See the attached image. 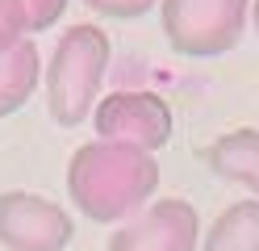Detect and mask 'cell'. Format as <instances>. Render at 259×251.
Instances as JSON below:
<instances>
[{"label":"cell","mask_w":259,"mask_h":251,"mask_svg":"<svg viewBox=\"0 0 259 251\" xmlns=\"http://www.w3.org/2000/svg\"><path fill=\"white\" fill-rule=\"evenodd\" d=\"M159 189L155 151L96 138L75 147L67 159V197L92 222H117V218L142 209Z\"/></svg>","instance_id":"cell-1"},{"label":"cell","mask_w":259,"mask_h":251,"mask_svg":"<svg viewBox=\"0 0 259 251\" xmlns=\"http://www.w3.org/2000/svg\"><path fill=\"white\" fill-rule=\"evenodd\" d=\"M109 33L92 21L67 25L59 38L51 63H46V109L59 126L88 122L96 100H101V80L109 71Z\"/></svg>","instance_id":"cell-2"},{"label":"cell","mask_w":259,"mask_h":251,"mask_svg":"<svg viewBox=\"0 0 259 251\" xmlns=\"http://www.w3.org/2000/svg\"><path fill=\"white\" fill-rule=\"evenodd\" d=\"M251 0H159V25L176 55L213 59L238 46Z\"/></svg>","instance_id":"cell-3"},{"label":"cell","mask_w":259,"mask_h":251,"mask_svg":"<svg viewBox=\"0 0 259 251\" xmlns=\"http://www.w3.org/2000/svg\"><path fill=\"white\" fill-rule=\"evenodd\" d=\"M92 126H96V138H109V142H130V147H142V151H159L171 142V105L159 92H109L96 100L92 109Z\"/></svg>","instance_id":"cell-4"},{"label":"cell","mask_w":259,"mask_h":251,"mask_svg":"<svg viewBox=\"0 0 259 251\" xmlns=\"http://www.w3.org/2000/svg\"><path fill=\"white\" fill-rule=\"evenodd\" d=\"M75 234L71 213L51 197L9 189L0 193V247L9 251H63Z\"/></svg>","instance_id":"cell-5"},{"label":"cell","mask_w":259,"mask_h":251,"mask_svg":"<svg viewBox=\"0 0 259 251\" xmlns=\"http://www.w3.org/2000/svg\"><path fill=\"white\" fill-rule=\"evenodd\" d=\"M197 247H201V218L184 197L155 201L109 239V251H197Z\"/></svg>","instance_id":"cell-6"},{"label":"cell","mask_w":259,"mask_h":251,"mask_svg":"<svg viewBox=\"0 0 259 251\" xmlns=\"http://www.w3.org/2000/svg\"><path fill=\"white\" fill-rule=\"evenodd\" d=\"M205 163L213 176L234 180L259 197V130L255 126H238V130H226L222 138H213L205 147Z\"/></svg>","instance_id":"cell-7"},{"label":"cell","mask_w":259,"mask_h":251,"mask_svg":"<svg viewBox=\"0 0 259 251\" xmlns=\"http://www.w3.org/2000/svg\"><path fill=\"white\" fill-rule=\"evenodd\" d=\"M38 80H42V55L29 33L0 46V117H13L17 109H25Z\"/></svg>","instance_id":"cell-8"},{"label":"cell","mask_w":259,"mask_h":251,"mask_svg":"<svg viewBox=\"0 0 259 251\" xmlns=\"http://www.w3.org/2000/svg\"><path fill=\"white\" fill-rule=\"evenodd\" d=\"M201 251H259V201H234L209 226Z\"/></svg>","instance_id":"cell-9"},{"label":"cell","mask_w":259,"mask_h":251,"mask_svg":"<svg viewBox=\"0 0 259 251\" xmlns=\"http://www.w3.org/2000/svg\"><path fill=\"white\" fill-rule=\"evenodd\" d=\"M13 9L21 17V29L34 38V33L51 29L63 13H67V0H13Z\"/></svg>","instance_id":"cell-10"},{"label":"cell","mask_w":259,"mask_h":251,"mask_svg":"<svg viewBox=\"0 0 259 251\" xmlns=\"http://www.w3.org/2000/svg\"><path fill=\"white\" fill-rule=\"evenodd\" d=\"M88 9H96L101 17H142L151 13L159 0H84Z\"/></svg>","instance_id":"cell-11"},{"label":"cell","mask_w":259,"mask_h":251,"mask_svg":"<svg viewBox=\"0 0 259 251\" xmlns=\"http://www.w3.org/2000/svg\"><path fill=\"white\" fill-rule=\"evenodd\" d=\"M17 38H25L21 17H17V9H13V0H0V46L17 42Z\"/></svg>","instance_id":"cell-12"},{"label":"cell","mask_w":259,"mask_h":251,"mask_svg":"<svg viewBox=\"0 0 259 251\" xmlns=\"http://www.w3.org/2000/svg\"><path fill=\"white\" fill-rule=\"evenodd\" d=\"M251 17H255V33H259V0L251 5Z\"/></svg>","instance_id":"cell-13"}]
</instances>
